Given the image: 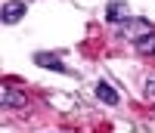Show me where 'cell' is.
I'll return each mask as SVG.
<instances>
[{"mask_svg": "<svg viewBox=\"0 0 155 133\" xmlns=\"http://www.w3.org/2000/svg\"><path fill=\"white\" fill-rule=\"evenodd\" d=\"M25 3L22 0H9V3H3V12H0V19H3V25H16L22 16H25Z\"/></svg>", "mask_w": 155, "mask_h": 133, "instance_id": "cell-3", "label": "cell"}, {"mask_svg": "<svg viewBox=\"0 0 155 133\" xmlns=\"http://www.w3.org/2000/svg\"><path fill=\"white\" fill-rule=\"evenodd\" d=\"M146 99H152V102H155V74H152V77H146Z\"/></svg>", "mask_w": 155, "mask_h": 133, "instance_id": "cell-8", "label": "cell"}, {"mask_svg": "<svg viewBox=\"0 0 155 133\" xmlns=\"http://www.w3.org/2000/svg\"><path fill=\"white\" fill-rule=\"evenodd\" d=\"M37 65H44V68H56V71H65V65L59 62V56H50V53H37L34 56Z\"/></svg>", "mask_w": 155, "mask_h": 133, "instance_id": "cell-6", "label": "cell"}, {"mask_svg": "<svg viewBox=\"0 0 155 133\" xmlns=\"http://www.w3.org/2000/svg\"><path fill=\"white\" fill-rule=\"evenodd\" d=\"M155 28H152V25L146 22V19H127L124 25H121V37H127V41H143V37L146 34H152Z\"/></svg>", "mask_w": 155, "mask_h": 133, "instance_id": "cell-1", "label": "cell"}, {"mask_svg": "<svg viewBox=\"0 0 155 133\" xmlns=\"http://www.w3.org/2000/svg\"><path fill=\"white\" fill-rule=\"evenodd\" d=\"M106 19L109 22H115V25H124L127 19H134L130 16V6H127V3H121V0H112V3H109V9H106Z\"/></svg>", "mask_w": 155, "mask_h": 133, "instance_id": "cell-4", "label": "cell"}, {"mask_svg": "<svg viewBox=\"0 0 155 133\" xmlns=\"http://www.w3.org/2000/svg\"><path fill=\"white\" fill-rule=\"evenodd\" d=\"M0 105H3V109H25V105H28V96L19 93L16 87H3L0 90Z\"/></svg>", "mask_w": 155, "mask_h": 133, "instance_id": "cell-2", "label": "cell"}, {"mask_svg": "<svg viewBox=\"0 0 155 133\" xmlns=\"http://www.w3.org/2000/svg\"><path fill=\"white\" fill-rule=\"evenodd\" d=\"M96 99H99V102H106V105H118V93L112 90V84L99 81V84H96Z\"/></svg>", "mask_w": 155, "mask_h": 133, "instance_id": "cell-5", "label": "cell"}, {"mask_svg": "<svg viewBox=\"0 0 155 133\" xmlns=\"http://www.w3.org/2000/svg\"><path fill=\"white\" fill-rule=\"evenodd\" d=\"M134 47H137L140 53H143V56H155V31H152V34H146L143 41H137Z\"/></svg>", "mask_w": 155, "mask_h": 133, "instance_id": "cell-7", "label": "cell"}]
</instances>
